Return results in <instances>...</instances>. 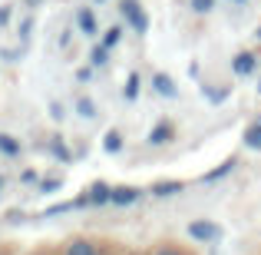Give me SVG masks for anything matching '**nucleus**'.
I'll list each match as a JSON object with an SVG mask.
<instances>
[{
  "label": "nucleus",
  "instance_id": "f257e3e1",
  "mask_svg": "<svg viewBox=\"0 0 261 255\" xmlns=\"http://www.w3.org/2000/svg\"><path fill=\"white\" fill-rule=\"evenodd\" d=\"M189 236L195 239V242H202V245H212V242L222 239V225L212 222V219H192L189 222Z\"/></svg>",
  "mask_w": 261,
  "mask_h": 255
},
{
  "label": "nucleus",
  "instance_id": "f03ea898",
  "mask_svg": "<svg viewBox=\"0 0 261 255\" xmlns=\"http://www.w3.org/2000/svg\"><path fill=\"white\" fill-rule=\"evenodd\" d=\"M119 13L126 17V24L133 27L136 33H146L149 30V17H146V10H142L139 0H122V4H119Z\"/></svg>",
  "mask_w": 261,
  "mask_h": 255
},
{
  "label": "nucleus",
  "instance_id": "7ed1b4c3",
  "mask_svg": "<svg viewBox=\"0 0 261 255\" xmlns=\"http://www.w3.org/2000/svg\"><path fill=\"white\" fill-rule=\"evenodd\" d=\"M255 70H258V57L251 50H242L235 60H231V73H235V77H251Z\"/></svg>",
  "mask_w": 261,
  "mask_h": 255
},
{
  "label": "nucleus",
  "instance_id": "20e7f679",
  "mask_svg": "<svg viewBox=\"0 0 261 255\" xmlns=\"http://www.w3.org/2000/svg\"><path fill=\"white\" fill-rule=\"evenodd\" d=\"M83 199H86V205H106V202H113V186L109 182H93Z\"/></svg>",
  "mask_w": 261,
  "mask_h": 255
},
{
  "label": "nucleus",
  "instance_id": "39448f33",
  "mask_svg": "<svg viewBox=\"0 0 261 255\" xmlns=\"http://www.w3.org/2000/svg\"><path fill=\"white\" fill-rule=\"evenodd\" d=\"M152 89L159 96H166V100H175V96H178V86H175V80L169 77V73H155V77H152Z\"/></svg>",
  "mask_w": 261,
  "mask_h": 255
},
{
  "label": "nucleus",
  "instance_id": "423d86ee",
  "mask_svg": "<svg viewBox=\"0 0 261 255\" xmlns=\"http://www.w3.org/2000/svg\"><path fill=\"white\" fill-rule=\"evenodd\" d=\"M172 136H175L172 123H155V126L149 129V143H152V146H166V143H172Z\"/></svg>",
  "mask_w": 261,
  "mask_h": 255
},
{
  "label": "nucleus",
  "instance_id": "0eeeda50",
  "mask_svg": "<svg viewBox=\"0 0 261 255\" xmlns=\"http://www.w3.org/2000/svg\"><path fill=\"white\" fill-rule=\"evenodd\" d=\"M76 27L86 33V37H96V33H99V24H96V13L89 10V7H83V10H76Z\"/></svg>",
  "mask_w": 261,
  "mask_h": 255
},
{
  "label": "nucleus",
  "instance_id": "6e6552de",
  "mask_svg": "<svg viewBox=\"0 0 261 255\" xmlns=\"http://www.w3.org/2000/svg\"><path fill=\"white\" fill-rule=\"evenodd\" d=\"M142 192L136 186H113V205H133Z\"/></svg>",
  "mask_w": 261,
  "mask_h": 255
},
{
  "label": "nucleus",
  "instance_id": "1a4fd4ad",
  "mask_svg": "<svg viewBox=\"0 0 261 255\" xmlns=\"http://www.w3.org/2000/svg\"><path fill=\"white\" fill-rule=\"evenodd\" d=\"M182 189H185L182 179H166V182H155V186H152V196L169 199V196H175V192H182Z\"/></svg>",
  "mask_w": 261,
  "mask_h": 255
},
{
  "label": "nucleus",
  "instance_id": "9d476101",
  "mask_svg": "<svg viewBox=\"0 0 261 255\" xmlns=\"http://www.w3.org/2000/svg\"><path fill=\"white\" fill-rule=\"evenodd\" d=\"M20 149H23V146H20V143L13 140V136L0 133V153H4V156H10V159H17V156H20Z\"/></svg>",
  "mask_w": 261,
  "mask_h": 255
},
{
  "label": "nucleus",
  "instance_id": "9b49d317",
  "mask_svg": "<svg viewBox=\"0 0 261 255\" xmlns=\"http://www.w3.org/2000/svg\"><path fill=\"white\" fill-rule=\"evenodd\" d=\"M66 255H99V252H96L93 242H86V239H76V242L66 245Z\"/></svg>",
  "mask_w": 261,
  "mask_h": 255
},
{
  "label": "nucleus",
  "instance_id": "f8f14e48",
  "mask_svg": "<svg viewBox=\"0 0 261 255\" xmlns=\"http://www.w3.org/2000/svg\"><path fill=\"white\" fill-rule=\"evenodd\" d=\"M242 140H245V146H248V149H261V123H251V126L245 129Z\"/></svg>",
  "mask_w": 261,
  "mask_h": 255
},
{
  "label": "nucleus",
  "instance_id": "ddd939ff",
  "mask_svg": "<svg viewBox=\"0 0 261 255\" xmlns=\"http://www.w3.org/2000/svg\"><path fill=\"white\" fill-rule=\"evenodd\" d=\"M102 149H106V153H119V149H122V133H119V129H109V133H106Z\"/></svg>",
  "mask_w": 261,
  "mask_h": 255
},
{
  "label": "nucleus",
  "instance_id": "4468645a",
  "mask_svg": "<svg viewBox=\"0 0 261 255\" xmlns=\"http://www.w3.org/2000/svg\"><path fill=\"white\" fill-rule=\"evenodd\" d=\"M119 40H122V27H109V30L102 33V47H106V50H113Z\"/></svg>",
  "mask_w": 261,
  "mask_h": 255
},
{
  "label": "nucleus",
  "instance_id": "2eb2a0df",
  "mask_svg": "<svg viewBox=\"0 0 261 255\" xmlns=\"http://www.w3.org/2000/svg\"><path fill=\"white\" fill-rule=\"evenodd\" d=\"M89 63H93V66H106L109 63V50H106V47H93V53H89Z\"/></svg>",
  "mask_w": 261,
  "mask_h": 255
},
{
  "label": "nucleus",
  "instance_id": "dca6fc26",
  "mask_svg": "<svg viewBox=\"0 0 261 255\" xmlns=\"http://www.w3.org/2000/svg\"><path fill=\"white\" fill-rule=\"evenodd\" d=\"M122 96H126V100H136V96H139V73H129V80H126V89H122Z\"/></svg>",
  "mask_w": 261,
  "mask_h": 255
},
{
  "label": "nucleus",
  "instance_id": "f3484780",
  "mask_svg": "<svg viewBox=\"0 0 261 255\" xmlns=\"http://www.w3.org/2000/svg\"><path fill=\"white\" fill-rule=\"evenodd\" d=\"M231 166H235V159H225L222 166H218L215 172H208V176H205V182H215V179H222L225 172H231Z\"/></svg>",
  "mask_w": 261,
  "mask_h": 255
},
{
  "label": "nucleus",
  "instance_id": "a211bd4d",
  "mask_svg": "<svg viewBox=\"0 0 261 255\" xmlns=\"http://www.w3.org/2000/svg\"><path fill=\"white\" fill-rule=\"evenodd\" d=\"M76 109H80V116H86V120H93V116H96L93 100H80V103H76Z\"/></svg>",
  "mask_w": 261,
  "mask_h": 255
},
{
  "label": "nucleus",
  "instance_id": "6ab92c4d",
  "mask_svg": "<svg viewBox=\"0 0 261 255\" xmlns=\"http://www.w3.org/2000/svg\"><path fill=\"white\" fill-rule=\"evenodd\" d=\"M192 10L195 13H212L215 10V0H192Z\"/></svg>",
  "mask_w": 261,
  "mask_h": 255
},
{
  "label": "nucleus",
  "instance_id": "aec40b11",
  "mask_svg": "<svg viewBox=\"0 0 261 255\" xmlns=\"http://www.w3.org/2000/svg\"><path fill=\"white\" fill-rule=\"evenodd\" d=\"M10 4H4V7H0V27H7V24H10Z\"/></svg>",
  "mask_w": 261,
  "mask_h": 255
},
{
  "label": "nucleus",
  "instance_id": "412c9836",
  "mask_svg": "<svg viewBox=\"0 0 261 255\" xmlns=\"http://www.w3.org/2000/svg\"><path fill=\"white\" fill-rule=\"evenodd\" d=\"M155 255H185V252H178V249H172V245H162Z\"/></svg>",
  "mask_w": 261,
  "mask_h": 255
},
{
  "label": "nucleus",
  "instance_id": "4be33fe9",
  "mask_svg": "<svg viewBox=\"0 0 261 255\" xmlns=\"http://www.w3.org/2000/svg\"><path fill=\"white\" fill-rule=\"evenodd\" d=\"M0 192H4V176H0Z\"/></svg>",
  "mask_w": 261,
  "mask_h": 255
},
{
  "label": "nucleus",
  "instance_id": "5701e85b",
  "mask_svg": "<svg viewBox=\"0 0 261 255\" xmlns=\"http://www.w3.org/2000/svg\"><path fill=\"white\" fill-rule=\"evenodd\" d=\"M96 4H106V0H96Z\"/></svg>",
  "mask_w": 261,
  "mask_h": 255
},
{
  "label": "nucleus",
  "instance_id": "b1692460",
  "mask_svg": "<svg viewBox=\"0 0 261 255\" xmlns=\"http://www.w3.org/2000/svg\"><path fill=\"white\" fill-rule=\"evenodd\" d=\"M235 4H245V0H235Z\"/></svg>",
  "mask_w": 261,
  "mask_h": 255
},
{
  "label": "nucleus",
  "instance_id": "393cba45",
  "mask_svg": "<svg viewBox=\"0 0 261 255\" xmlns=\"http://www.w3.org/2000/svg\"><path fill=\"white\" fill-rule=\"evenodd\" d=\"M258 40H261V30H258Z\"/></svg>",
  "mask_w": 261,
  "mask_h": 255
},
{
  "label": "nucleus",
  "instance_id": "a878e982",
  "mask_svg": "<svg viewBox=\"0 0 261 255\" xmlns=\"http://www.w3.org/2000/svg\"><path fill=\"white\" fill-rule=\"evenodd\" d=\"M258 89H261V80H258Z\"/></svg>",
  "mask_w": 261,
  "mask_h": 255
}]
</instances>
